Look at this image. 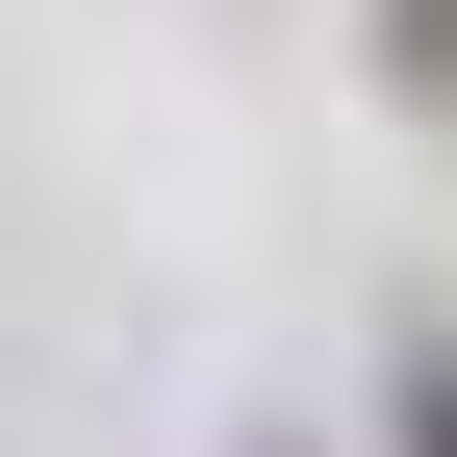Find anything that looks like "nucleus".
I'll use <instances>...</instances> for the list:
<instances>
[{
	"label": "nucleus",
	"instance_id": "nucleus-1",
	"mask_svg": "<svg viewBox=\"0 0 457 457\" xmlns=\"http://www.w3.org/2000/svg\"><path fill=\"white\" fill-rule=\"evenodd\" d=\"M381 457H457V330H407V356H381Z\"/></svg>",
	"mask_w": 457,
	"mask_h": 457
},
{
	"label": "nucleus",
	"instance_id": "nucleus-2",
	"mask_svg": "<svg viewBox=\"0 0 457 457\" xmlns=\"http://www.w3.org/2000/svg\"><path fill=\"white\" fill-rule=\"evenodd\" d=\"M381 77H407V102H457V0H381Z\"/></svg>",
	"mask_w": 457,
	"mask_h": 457
}]
</instances>
